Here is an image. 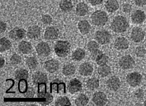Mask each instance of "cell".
Segmentation results:
<instances>
[{
    "mask_svg": "<svg viewBox=\"0 0 146 106\" xmlns=\"http://www.w3.org/2000/svg\"><path fill=\"white\" fill-rule=\"evenodd\" d=\"M89 2L93 6H96L100 5L102 2H104V0H88Z\"/></svg>",
    "mask_w": 146,
    "mask_h": 106,
    "instance_id": "obj_44",
    "label": "cell"
},
{
    "mask_svg": "<svg viewBox=\"0 0 146 106\" xmlns=\"http://www.w3.org/2000/svg\"><path fill=\"white\" fill-rule=\"evenodd\" d=\"M36 50L37 54L42 58L46 57L50 54V48L49 44L44 42H40L36 47Z\"/></svg>",
    "mask_w": 146,
    "mask_h": 106,
    "instance_id": "obj_9",
    "label": "cell"
},
{
    "mask_svg": "<svg viewBox=\"0 0 146 106\" xmlns=\"http://www.w3.org/2000/svg\"><path fill=\"white\" fill-rule=\"evenodd\" d=\"M92 53V59H93V60H94V61H95V60L96 59V58L100 55L101 54H102V52L99 49H98V50H96V51H94V52H93Z\"/></svg>",
    "mask_w": 146,
    "mask_h": 106,
    "instance_id": "obj_43",
    "label": "cell"
},
{
    "mask_svg": "<svg viewBox=\"0 0 146 106\" xmlns=\"http://www.w3.org/2000/svg\"><path fill=\"white\" fill-rule=\"evenodd\" d=\"M106 85L109 90L113 91H116L119 89L121 85L120 80L117 76H112L107 80Z\"/></svg>",
    "mask_w": 146,
    "mask_h": 106,
    "instance_id": "obj_14",
    "label": "cell"
},
{
    "mask_svg": "<svg viewBox=\"0 0 146 106\" xmlns=\"http://www.w3.org/2000/svg\"><path fill=\"white\" fill-rule=\"evenodd\" d=\"M33 80L35 85H41L46 84L48 82V77L46 73L38 71L34 73L33 75Z\"/></svg>",
    "mask_w": 146,
    "mask_h": 106,
    "instance_id": "obj_11",
    "label": "cell"
},
{
    "mask_svg": "<svg viewBox=\"0 0 146 106\" xmlns=\"http://www.w3.org/2000/svg\"><path fill=\"white\" fill-rule=\"evenodd\" d=\"M68 90L71 94H74L81 91L82 84L80 80L76 78L71 80L68 84Z\"/></svg>",
    "mask_w": 146,
    "mask_h": 106,
    "instance_id": "obj_16",
    "label": "cell"
},
{
    "mask_svg": "<svg viewBox=\"0 0 146 106\" xmlns=\"http://www.w3.org/2000/svg\"><path fill=\"white\" fill-rule=\"evenodd\" d=\"M127 83L131 87H135L139 86L142 80V75L137 72L129 73L126 76Z\"/></svg>",
    "mask_w": 146,
    "mask_h": 106,
    "instance_id": "obj_5",
    "label": "cell"
},
{
    "mask_svg": "<svg viewBox=\"0 0 146 106\" xmlns=\"http://www.w3.org/2000/svg\"><path fill=\"white\" fill-rule=\"evenodd\" d=\"M60 66L59 62L55 59L48 60L44 64V68L46 71L49 73H53L56 72Z\"/></svg>",
    "mask_w": 146,
    "mask_h": 106,
    "instance_id": "obj_19",
    "label": "cell"
},
{
    "mask_svg": "<svg viewBox=\"0 0 146 106\" xmlns=\"http://www.w3.org/2000/svg\"><path fill=\"white\" fill-rule=\"evenodd\" d=\"M14 77L15 80H27L29 77V72L25 69L20 68L15 71Z\"/></svg>",
    "mask_w": 146,
    "mask_h": 106,
    "instance_id": "obj_30",
    "label": "cell"
},
{
    "mask_svg": "<svg viewBox=\"0 0 146 106\" xmlns=\"http://www.w3.org/2000/svg\"><path fill=\"white\" fill-rule=\"evenodd\" d=\"M105 7L108 12L112 13L119 9V5L117 0H107Z\"/></svg>",
    "mask_w": 146,
    "mask_h": 106,
    "instance_id": "obj_22",
    "label": "cell"
},
{
    "mask_svg": "<svg viewBox=\"0 0 146 106\" xmlns=\"http://www.w3.org/2000/svg\"><path fill=\"white\" fill-rule=\"evenodd\" d=\"M135 54L138 58H143L146 55V49L144 46H137L135 50Z\"/></svg>",
    "mask_w": 146,
    "mask_h": 106,
    "instance_id": "obj_37",
    "label": "cell"
},
{
    "mask_svg": "<svg viewBox=\"0 0 146 106\" xmlns=\"http://www.w3.org/2000/svg\"><path fill=\"white\" fill-rule=\"evenodd\" d=\"M59 35V30L54 27H48L45 30L44 37L48 40H53L57 39Z\"/></svg>",
    "mask_w": 146,
    "mask_h": 106,
    "instance_id": "obj_12",
    "label": "cell"
},
{
    "mask_svg": "<svg viewBox=\"0 0 146 106\" xmlns=\"http://www.w3.org/2000/svg\"><path fill=\"white\" fill-rule=\"evenodd\" d=\"M41 21L43 24L49 25L51 24L53 22V19L50 15L44 14V15H42V18H41Z\"/></svg>",
    "mask_w": 146,
    "mask_h": 106,
    "instance_id": "obj_40",
    "label": "cell"
},
{
    "mask_svg": "<svg viewBox=\"0 0 146 106\" xmlns=\"http://www.w3.org/2000/svg\"><path fill=\"white\" fill-rule=\"evenodd\" d=\"M114 47L118 50H126L129 47V42L126 38L119 37L116 38L114 41Z\"/></svg>",
    "mask_w": 146,
    "mask_h": 106,
    "instance_id": "obj_18",
    "label": "cell"
},
{
    "mask_svg": "<svg viewBox=\"0 0 146 106\" xmlns=\"http://www.w3.org/2000/svg\"><path fill=\"white\" fill-rule=\"evenodd\" d=\"M26 35V31L24 28L15 27L11 30L8 33L9 37L15 41H18L23 39Z\"/></svg>",
    "mask_w": 146,
    "mask_h": 106,
    "instance_id": "obj_8",
    "label": "cell"
},
{
    "mask_svg": "<svg viewBox=\"0 0 146 106\" xmlns=\"http://www.w3.org/2000/svg\"><path fill=\"white\" fill-rule=\"evenodd\" d=\"M55 105L58 106H71V103L68 97L64 96L56 99L55 102Z\"/></svg>",
    "mask_w": 146,
    "mask_h": 106,
    "instance_id": "obj_35",
    "label": "cell"
},
{
    "mask_svg": "<svg viewBox=\"0 0 146 106\" xmlns=\"http://www.w3.org/2000/svg\"><path fill=\"white\" fill-rule=\"evenodd\" d=\"M6 28H7L6 23L3 22V21H1V23H0V31H1V33L4 32L6 30Z\"/></svg>",
    "mask_w": 146,
    "mask_h": 106,
    "instance_id": "obj_47",
    "label": "cell"
},
{
    "mask_svg": "<svg viewBox=\"0 0 146 106\" xmlns=\"http://www.w3.org/2000/svg\"><path fill=\"white\" fill-rule=\"evenodd\" d=\"M122 11L125 13H129L132 11V6L129 3H124L122 6Z\"/></svg>",
    "mask_w": 146,
    "mask_h": 106,
    "instance_id": "obj_42",
    "label": "cell"
},
{
    "mask_svg": "<svg viewBox=\"0 0 146 106\" xmlns=\"http://www.w3.org/2000/svg\"><path fill=\"white\" fill-rule=\"evenodd\" d=\"M59 7L62 11L67 13L72 10L73 3L71 0H62L59 3Z\"/></svg>",
    "mask_w": 146,
    "mask_h": 106,
    "instance_id": "obj_26",
    "label": "cell"
},
{
    "mask_svg": "<svg viewBox=\"0 0 146 106\" xmlns=\"http://www.w3.org/2000/svg\"><path fill=\"white\" fill-rule=\"evenodd\" d=\"M89 102V98L86 95L81 93L76 99L74 103L76 106H86Z\"/></svg>",
    "mask_w": 146,
    "mask_h": 106,
    "instance_id": "obj_32",
    "label": "cell"
},
{
    "mask_svg": "<svg viewBox=\"0 0 146 106\" xmlns=\"http://www.w3.org/2000/svg\"><path fill=\"white\" fill-rule=\"evenodd\" d=\"M143 105L144 106H146V100L144 102V103H143Z\"/></svg>",
    "mask_w": 146,
    "mask_h": 106,
    "instance_id": "obj_49",
    "label": "cell"
},
{
    "mask_svg": "<svg viewBox=\"0 0 146 106\" xmlns=\"http://www.w3.org/2000/svg\"><path fill=\"white\" fill-rule=\"evenodd\" d=\"M51 89L57 93H66V85L64 82L59 79H56L50 84Z\"/></svg>",
    "mask_w": 146,
    "mask_h": 106,
    "instance_id": "obj_15",
    "label": "cell"
},
{
    "mask_svg": "<svg viewBox=\"0 0 146 106\" xmlns=\"http://www.w3.org/2000/svg\"><path fill=\"white\" fill-rule=\"evenodd\" d=\"M131 18L133 24H141L146 20V14L141 10H136L132 14Z\"/></svg>",
    "mask_w": 146,
    "mask_h": 106,
    "instance_id": "obj_17",
    "label": "cell"
},
{
    "mask_svg": "<svg viewBox=\"0 0 146 106\" xmlns=\"http://www.w3.org/2000/svg\"><path fill=\"white\" fill-rule=\"evenodd\" d=\"M70 49L71 44L66 40H59L54 46L55 53L60 58L67 56L70 52Z\"/></svg>",
    "mask_w": 146,
    "mask_h": 106,
    "instance_id": "obj_2",
    "label": "cell"
},
{
    "mask_svg": "<svg viewBox=\"0 0 146 106\" xmlns=\"http://www.w3.org/2000/svg\"><path fill=\"white\" fill-rule=\"evenodd\" d=\"M120 1H126L127 0H120Z\"/></svg>",
    "mask_w": 146,
    "mask_h": 106,
    "instance_id": "obj_50",
    "label": "cell"
},
{
    "mask_svg": "<svg viewBox=\"0 0 146 106\" xmlns=\"http://www.w3.org/2000/svg\"><path fill=\"white\" fill-rule=\"evenodd\" d=\"M37 97L42 99V101L40 102V103L42 106L49 105L53 100V97L50 93L44 91L38 92Z\"/></svg>",
    "mask_w": 146,
    "mask_h": 106,
    "instance_id": "obj_20",
    "label": "cell"
},
{
    "mask_svg": "<svg viewBox=\"0 0 146 106\" xmlns=\"http://www.w3.org/2000/svg\"><path fill=\"white\" fill-rule=\"evenodd\" d=\"M0 61H0V62H1V66H0V67H1V68H2L4 66L5 64V59H3L2 56H1Z\"/></svg>",
    "mask_w": 146,
    "mask_h": 106,
    "instance_id": "obj_48",
    "label": "cell"
},
{
    "mask_svg": "<svg viewBox=\"0 0 146 106\" xmlns=\"http://www.w3.org/2000/svg\"><path fill=\"white\" fill-rule=\"evenodd\" d=\"M145 34V32L142 28L139 27H135L133 28L131 31V39L133 42L140 43L144 40Z\"/></svg>",
    "mask_w": 146,
    "mask_h": 106,
    "instance_id": "obj_7",
    "label": "cell"
},
{
    "mask_svg": "<svg viewBox=\"0 0 146 106\" xmlns=\"http://www.w3.org/2000/svg\"><path fill=\"white\" fill-rule=\"evenodd\" d=\"M10 61H11V64L13 66H17L21 63V58L20 55H19L17 54H14L11 58Z\"/></svg>",
    "mask_w": 146,
    "mask_h": 106,
    "instance_id": "obj_39",
    "label": "cell"
},
{
    "mask_svg": "<svg viewBox=\"0 0 146 106\" xmlns=\"http://www.w3.org/2000/svg\"><path fill=\"white\" fill-rule=\"evenodd\" d=\"M135 3L138 7H143L146 5V0H135Z\"/></svg>",
    "mask_w": 146,
    "mask_h": 106,
    "instance_id": "obj_45",
    "label": "cell"
},
{
    "mask_svg": "<svg viewBox=\"0 0 146 106\" xmlns=\"http://www.w3.org/2000/svg\"><path fill=\"white\" fill-rule=\"evenodd\" d=\"M111 34L105 30L97 31L95 33V39L101 45L108 44L111 40Z\"/></svg>",
    "mask_w": 146,
    "mask_h": 106,
    "instance_id": "obj_4",
    "label": "cell"
},
{
    "mask_svg": "<svg viewBox=\"0 0 146 106\" xmlns=\"http://www.w3.org/2000/svg\"><path fill=\"white\" fill-rule=\"evenodd\" d=\"M108 20L107 14L102 11H96L91 15V20L93 25L96 27H103L106 24Z\"/></svg>",
    "mask_w": 146,
    "mask_h": 106,
    "instance_id": "obj_3",
    "label": "cell"
},
{
    "mask_svg": "<svg viewBox=\"0 0 146 106\" xmlns=\"http://www.w3.org/2000/svg\"><path fill=\"white\" fill-rule=\"evenodd\" d=\"M89 12V7L85 2H82L77 5L76 13L78 16L83 17L86 15Z\"/></svg>",
    "mask_w": 146,
    "mask_h": 106,
    "instance_id": "obj_24",
    "label": "cell"
},
{
    "mask_svg": "<svg viewBox=\"0 0 146 106\" xmlns=\"http://www.w3.org/2000/svg\"><path fill=\"white\" fill-rule=\"evenodd\" d=\"M12 48L11 42L6 37H3L0 40V52L3 53Z\"/></svg>",
    "mask_w": 146,
    "mask_h": 106,
    "instance_id": "obj_28",
    "label": "cell"
},
{
    "mask_svg": "<svg viewBox=\"0 0 146 106\" xmlns=\"http://www.w3.org/2000/svg\"><path fill=\"white\" fill-rule=\"evenodd\" d=\"M86 85L88 89L90 90H94L99 87L100 81L97 78L93 77L87 80Z\"/></svg>",
    "mask_w": 146,
    "mask_h": 106,
    "instance_id": "obj_29",
    "label": "cell"
},
{
    "mask_svg": "<svg viewBox=\"0 0 146 106\" xmlns=\"http://www.w3.org/2000/svg\"><path fill=\"white\" fill-rule=\"evenodd\" d=\"M27 66L30 70H35L38 66V61L35 57H29L26 60Z\"/></svg>",
    "mask_w": 146,
    "mask_h": 106,
    "instance_id": "obj_34",
    "label": "cell"
},
{
    "mask_svg": "<svg viewBox=\"0 0 146 106\" xmlns=\"http://www.w3.org/2000/svg\"><path fill=\"white\" fill-rule=\"evenodd\" d=\"M35 93V91L33 87H29L27 88V91L25 92V97H27V98H32L34 96Z\"/></svg>",
    "mask_w": 146,
    "mask_h": 106,
    "instance_id": "obj_41",
    "label": "cell"
},
{
    "mask_svg": "<svg viewBox=\"0 0 146 106\" xmlns=\"http://www.w3.org/2000/svg\"><path fill=\"white\" fill-rule=\"evenodd\" d=\"M18 49L23 54H29L33 50L32 44L27 41H21L19 43Z\"/></svg>",
    "mask_w": 146,
    "mask_h": 106,
    "instance_id": "obj_23",
    "label": "cell"
},
{
    "mask_svg": "<svg viewBox=\"0 0 146 106\" xmlns=\"http://www.w3.org/2000/svg\"><path fill=\"white\" fill-rule=\"evenodd\" d=\"M135 65V60L130 55H127L122 56L119 60V65L120 67L124 70L131 69L134 67Z\"/></svg>",
    "mask_w": 146,
    "mask_h": 106,
    "instance_id": "obj_6",
    "label": "cell"
},
{
    "mask_svg": "<svg viewBox=\"0 0 146 106\" xmlns=\"http://www.w3.org/2000/svg\"><path fill=\"white\" fill-rule=\"evenodd\" d=\"M86 56L85 50L82 48L75 50L72 54V58L76 61H80L83 60Z\"/></svg>",
    "mask_w": 146,
    "mask_h": 106,
    "instance_id": "obj_27",
    "label": "cell"
},
{
    "mask_svg": "<svg viewBox=\"0 0 146 106\" xmlns=\"http://www.w3.org/2000/svg\"><path fill=\"white\" fill-rule=\"evenodd\" d=\"M62 73L65 76H71L76 72V67L72 64L65 65L62 68Z\"/></svg>",
    "mask_w": 146,
    "mask_h": 106,
    "instance_id": "obj_33",
    "label": "cell"
},
{
    "mask_svg": "<svg viewBox=\"0 0 146 106\" xmlns=\"http://www.w3.org/2000/svg\"><path fill=\"white\" fill-rule=\"evenodd\" d=\"M93 67L91 64L89 62L83 63L80 65L78 71L82 76L88 77L91 76L93 72Z\"/></svg>",
    "mask_w": 146,
    "mask_h": 106,
    "instance_id": "obj_21",
    "label": "cell"
},
{
    "mask_svg": "<svg viewBox=\"0 0 146 106\" xmlns=\"http://www.w3.org/2000/svg\"><path fill=\"white\" fill-rule=\"evenodd\" d=\"M87 48H88V50L90 53H92L94 51L98 50L99 48V46L97 42H96L95 40H91L88 43Z\"/></svg>",
    "mask_w": 146,
    "mask_h": 106,
    "instance_id": "obj_38",
    "label": "cell"
},
{
    "mask_svg": "<svg viewBox=\"0 0 146 106\" xmlns=\"http://www.w3.org/2000/svg\"><path fill=\"white\" fill-rule=\"evenodd\" d=\"M136 97L138 99H142L144 96V92L142 89H139L135 93Z\"/></svg>",
    "mask_w": 146,
    "mask_h": 106,
    "instance_id": "obj_46",
    "label": "cell"
},
{
    "mask_svg": "<svg viewBox=\"0 0 146 106\" xmlns=\"http://www.w3.org/2000/svg\"><path fill=\"white\" fill-rule=\"evenodd\" d=\"M109 61V58L107 56L106 54L102 53L100 55H99L96 59L95 60V62L99 66L100 65H106Z\"/></svg>",
    "mask_w": 146,
    "mask_h": 106,
    "instance_id": "obj_36",
    "label": "cell"
},
{
    "mask_svg": "<svg viewBox=\"0 0 146 106\" xmlns=\"http://www.w3.org/2000/svg\"><path fill=\"white\" fill-rule=\"evenodd\" d=\"M98 72L101 77H106L111 72V68L107 64L100 65L98 68Z\"/></svg>",
    "mask_w": 146,
    "mask_h": 106,
    "instance_id": "obj_31",
    "label": "cell"
},
{
    "mask_svg": "<svg viewBox=\"0 0 146 106\" xmlns=\"http://www.w3.org/2000/svg\"><path fill=\"white\" fill-rule=\"evenodd\" d=\"M78 28L80 33L86 34L89 33L91 30V25L87 20H81L78 24Z\"/></svg>",
    "mask_w": 146,
    "mask_h": 106,
    "instance_id": "obj_25",
    "label": "cell"
},
{
    "mask_svg": "<svg viewBox=\"0 0 146 106\" xmlns=\"http://www.w3.org/2000/svg\"><path fill=\"white\" fill-rule=\"evenodd\" d=\"M94 103L96 106H102L106 105L108 102L106 95L103 92L99 91L95 93L92 98Z\"/></svg>",
    "mask_w": 146,
    "mask_h": 106,
    "instance_id": "obj_10",
    "label": "cell"
},
{
    "mask_svg": "<svg viewBox=\"0 0 146 106\" xmlns=\"http://www.w3.org/2000/svg\"><path fill=\"white\" fill-rule=\"evenodd\" d=\"M27 37L32 40H38L40 37L41 30L40 28L37 25H33L29 27L27 31Z\"/></svg>",
    "mask_w": 146,
    "mask_h": 106,
    "instance_id": "obj_13",
    "label": "cell"
},
{
    "mask_svg": "<svg viewBox=\"0 0 146 106\" xmlns=\"http://www.w3.org/2000/svg\"><path fill=\"white\" fill-rule=\"evenodd\" d=\"M129 27V22L125 17L118 15L116 16L111 24V28L113 32L117 33L125 32Z\"/></svg>",
    "mask_w": 146,
    "mask_h": 106,
    "instance_id": "obj_1",
    "label": "cell"
}]
</instances>
